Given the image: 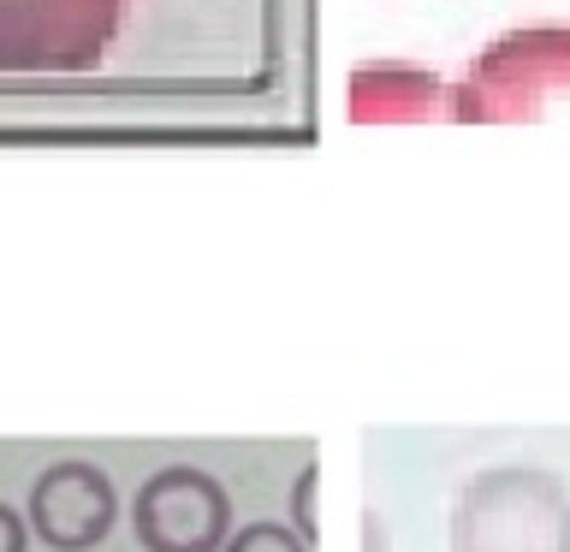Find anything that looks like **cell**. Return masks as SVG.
Listing matches in <instances>:
<instances>
[{
    "label": "cell",
    "mask_w": 570,
    "mask_h": 552,
    "mask_svg": "<svg viewBox=\"0 0 570 552\" xmlns=\"http://www.w3.org/2000/svg\"><path fill=\"white\" fill-rule=\"evenodd\" d=\"M131 529L142 552H220L232 541V499L208 470L167 463L137 487Z\"/></svg>",
    "instance_id": "obj_4"
},
{
    "label": "cell",
    "mask_w": 570,
    "mask_h": 552,
    "mask_svg": "<svg viewBox=\"0 0 570 552\" xmlns=\"http://www.w3.org/2000/svg\"><path fill=\"white\" fill-rule=\"evenodd\" d=\"M220 552H309V534L285 529V523H249V529L232 534Z\"/></svg>",
    "instance_id": "obj_7"
},
{
    "label": "cell",
    "mask_w": 570,
    "mask_h": 552,
    "mask_svg": "<svg viewBox=\"0 0 570 552\" xmlns=\"http://www.w3.org/2000/svg\"><path fill=\"white\" fill-rule=\"evenodd\" d=\"M458 119L470 125L570 119V30L534 24L488 42L458 83Z\"/></svg>",
    "instance_id": "obj_2"
},
{
    "label": "cell",
    "mask_w": 570,
    "mask_h": 552,
    "mask_svg": "<svg viewBox=\"0 0 570 552\" xmlns=\"http://www.w3.org/2000/svg\"><path fill=\"white\" fill-rule=\"evenodd\" d=\"M30 523H24V516H18L12 505H0V552H24L30 546Z\"/></svg>",
    "instance_id": "obj_8"
},
{
    "label": "cell",
    "mask_w": 570,
    "mask_h": 552,
    "mask_svg": "<svg viewBox=\"0 0 570 552\" xmlns=\"http://www.w3.org/2000/svg\"><path fill=\"white\" fill-rule=\"evenodd\" d=\"M297 529L315 534V470H303V487H297Z\"/></svg>",
    "instance_id": "obj_9"
},
{
    "label": "cell",
    "mask_w": 570,
    "mask_h": 552,
    "mask_svg": "<svg viewBox=\"0 0 570 552\" xmlns=\"http://www.w3.org/2000/svg\"><path fill=\"white\" fill-rule=\"evenodd\" d=\"M114 516H119V493L107 470L83 457H66V463H48L30 487V529L42 534L53 552H89L114 534Z\"/></svg>",
    "instance_id": "obj_5"
},
{
    "label": "cell",
    "mask_w": 570,
    "mask_h": 552,
    "mask_svg": "<svg viewBox=\"0 0 570 552\" xmlns=\"http://www.w3.org/2000/svg\"><path fill=\"white\" fill-rule=\"evenodd\" d=\"M125 24V0H0V78L96 71Z\"/></svg>",
    "instance_id": "obj_3"
},
{
    "label": "cell",
    "mask_w": 570,
    "mask_h": 552,
    "mask_svg": "<svg viewBox=\"0 0 570 552\" xmlns=\"http://www.w3.org/2000/svg\"><path fill=\"white\" fill-rule=\"evenodd\" d=\"M351 119H458V89L416 66H356L345 83Z\"/></svg>",
    "instance_id": "obj_6"
},
{
    "label": "cell",
    "mask_w": 570,
    "mask_h": 552,
    "mask_svg": "<svg viewBox=\"0 0 570 552\" xmlns=\"http://www.w3.org/2000/svg\"><path fill=\"white\" fill-rule=\"evenodd\" d=\"M452 552H570V487L541 463H493L463 481Z\"/></svg>",
    "instance_id": "obj_1"
}]
</instances>
